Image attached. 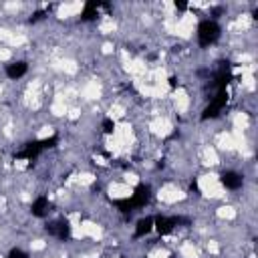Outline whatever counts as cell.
<instances>
[{"mask_svg": "<svg viewBox=\"0 0 258 258\" xmlns=\"http://www.w3.org/2000/svg\"><path fill=\"white\" fill-rule=\"evenodd\" d=\"M220 32H222L220 24L214 18H206V20H202L198 24V32H196L198 34V42L202 46H210L220 38Z\"/></svg>", "mask_w": 258, "mask_h": 258, "instance_id": "1", "label": "cell"}, {"mask_svg": "<svg viewBox=\"0 0 258 258\" xmlns=\"http://www.w3.org/2000/svg\"><path fill=\"white\" fill-rule=\"evenodd\" d=\"M56 141H58V137H56V135H50V137L40 139V141H30V143H26V145L16 153V157H18V159H34V157H38L44 149L54 147V145H56Z\"/></svg>", "mask_w": 258, "mask_h": 258, "instance_id": "2", "label": "cell"}, {"mask_svg": "<svg viewBox=\"0 0 258 258\" xmlns=\"http://www.w3.org/2000/svg\"><path fill=\"white\" fill-rule=\"evenodd\" d=\"M149 198H151V189L141 183V185H137V187L133 189L131 198L125 200L121 206H125V210H129V208H143V206L149 202Z\"/></svg>", "mask_w": 258, "mask_h": 258, "instance_id": "3", "label": "cell"}, {"mask_svg": "<svg viewBox=\"0 0 258 258\" xmlns=\"http://www.w3.org/2000/svg\"><path fill=\"white\" fill-rule=\"evenodd\" d=\"M226 101H228V93H226V91H216V97H214V99L210 101V105L204 109L202 119H214V117H218L220 111L224 109Z\"/></svg>", "mask_w": 258, "mask_h": 258, "instance_id": "4", "label": "cell"}, {"mask_svg": "<svg viewBox=\"0 0 258 258\" xmlns=\"http://www.w3.org/2000/svg\"><path fill=\"white\" fill-rule=\"evenodd\" d=\"M179 222H183V218H179V216H159V218H153V228H155L161 236H165V234H169Z\"/></svg>", "mask_w": 258, "mask_h": 258, "instance_id": "5", "label": "cell"}, {"mask_svg": "<svg viewBox=\"0 0 258 258\" xmlns=\"http://www.w3.org/2000/svg\"><path fill=\"white\" fill-rule=\"evenodd\" d=\"M46 232H48L50 236L58 238V240H67V238L71 236V224H69L64 218H58V220H54V222H50V224L46 226Z\"/></svg>", "mask_w": 258, "mask_h": 258, "instance_id": "6", "label": "cell"}, {"mask_svg": "<svg viewBox=\"0 0 258 258\" xmlns=\"http://www.w3.org/2000/svg\"><path fill=\"white\" fill-rule=\"evenodd\" d=\"M220 181H222V185H224L226 189L236 191V189H240V187H242L244 177H242L240 173H236V171H224V173H222V177H220Z\"/></svg>", "mask_w": 258, "mask_h": 258, "instance_id": "7", "label": "cell"}, {"mask_svg": "<svg viewBox=\"0 0 258 258\" xmlns=\"http://www.w3.org/2000/svg\"><path fill=\"white\" fill-rule=\"evenodd\" d=\"M30 212H32V216H36V218L48 216V212H50V202H48V198H46V196H38V198L32 202Z\"/></svg>", "mask_w": 258, "mask_h": 258, "instance_id": "8", "label": "cell"}, {"mask_svg": "<svg viewBox=\"0 0 258 258\" xmlns=\"http://www.w3.org/2000/svg\"><path fill=\"white\" fill-rule=\"evenodd\" d=\"M26 71H28V64H26L24 60H14V62H8V64H6V75H8V79H20Z\"/></svg>", "mask_w": 258, "mask_h": 258, "instance_id": "9", "label": "cell"}, {"mask_svg": "<svg viewBox=\"0 0 258 258\" xmlns=\"http://www.w3.org/2000/svg\"><path fill=\"white\" fill-rule=\"evenodd\" d=\"M101 6H105V4H101V2H87L85 8H83L81 18H83V20H95V18L99 16V8H101Z\"/></svg>", "mask_w": 258, "mask_h": 258, "instance_id": "10", "label": "cell"}, {"mask_svg": "<svg viewBox=\"0 0 258 258\" xmlns=\"http://www.w3.org/2000/svg\"><path fill=\"white\" fill-rule=\"evenodd\" d=\"M151 230H153V218H151V216L141 218V220L137 222V226H135V238H141V236L149 234Z\"/></svg>", "mask_w": 258, "mask_h": 258, "instance_id": "11", "label": "cell"}, {"mask_svg": "<svg viewBox=\"0 0 258 258\" xmlns=\"http://www.w3.org/2000/svg\"><path fill=\"white\" fill-rule=\"evenodd\" d=\"M6 258H28V254L24 252V250H20V248H14V250H10L8 252V256Z\"/></svg>", "mask_w": 258, "mask_h": 258, "instance_id": "12", "label": "cell"}, {"mask_svg": "<svg viewBox=\"0 0 258 258\" xmlns=\"http://www.w3.org/2000/svg\"><path fill=\"white\" fill-rule=\"evenodd\" d=\"M113 129H115L113 119H103V131L105 133H113Z\"/></svg>", "mask_w": 258, "mask_h": 258, "instance_id": "13", "label": "cell"}, {"mask_svg": "<svg viewBox=\"0 0 258 258\" xmlns=\"http://www.w3.org/2000/svg\"><path fill=\"white\" fill-rule=\"evenodd\" d=\"M175 8H179V10H185V8H187V4H183V2H175Z\"/></svg>", "mask_w": 258, "mask_h": 258, "instance_id": "14", "label": "cell"}]
</instances>
